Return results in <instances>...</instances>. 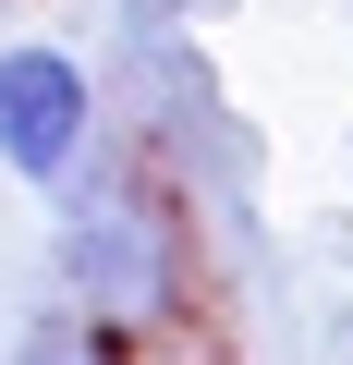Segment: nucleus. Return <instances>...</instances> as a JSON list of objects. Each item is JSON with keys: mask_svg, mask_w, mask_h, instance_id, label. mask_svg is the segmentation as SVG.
<instances>
[{"mask_svg": "<svg viewBox=\"0 0 353 365\" xmlns=\"http://www.w3.org/2000/svg\"><path fill=\"white\" fill-rule=\"evenodd\" d=\"M0 365H146V353H122L98 317H73L61 292H37V304L13 317V341H0Z\"/></svg>", "mask_w": 353, "mask_h": 365, "instance_id": "3", "label": "nucleus"}, {"mask_svg": "<svg viewBox=\"0 0 353 365\" xmlns=\"http://www.w3.org/2000/svg\"><path fill=\"white\" fill-rule=\"evenodd\" d=\"M208 244L220 232L195 220V195L122 134L49 195V292L146 365L208 329Z\"/></svg>", "mask_w": 353, "mask_h": 365, "instance_id": "1", "label": "nucleus"}, {"mask_svg": "<svg viewBox=\"0 0 353 365\" xmlns=\"http://www.w3.org/2000/svg\"><path fill=\"white\" fill-rule=\"evenodd\" d=\"M0 25H13V0H0Z\"/></svg>", "mask_w": 353, "mask_h": 365, "instance_id": "4", "label": "nucleus"}, {"mask_svg": "<svg viewBox=\"0 0 353 365\" xmlns=\"http://www.w3.org/2000/svg\"><path fill=\"white\" fill-rule=\"evenodd\" d=\"M98 146H110L98 49H73V37H0V182L49 207Z\"/></svg>", "mask_w": 353, "mask_h": 365, "instance_id": "2", "label": "nucleus"}]
</instances>
